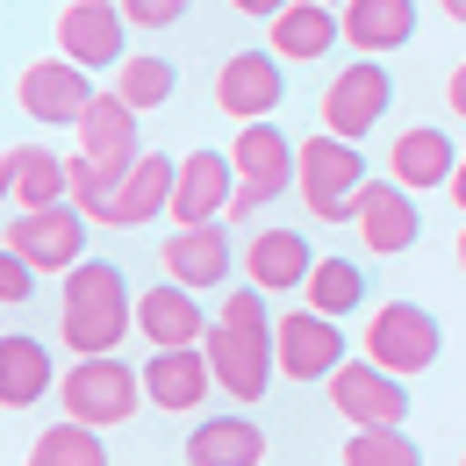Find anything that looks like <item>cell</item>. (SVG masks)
<instances>
[{
    "label": "cell",
    "mask_w": 466,
    "mask_h": 466,
    "mask_svg": "<svg viewBox=\"0 0 466 466\" xmlns=\"http://www.w3.org/2000/svg\"><path fill=\"white\" fill-rule=\"evenodd\" d=\"M129 323H137V301H129L122 266H108V258H79V266L65 273L58 338L79 351V359H101V351H116L122 338H129Z\"/></svg>",
    "instance_id": "cell-1"
},
{
    "label": "cell",
    "mask_w": 466,
    "mask_h": 466,
    "mask_svg": "<svg viewBox=\"0 0 466 466\" xmlns=\"http://www.w3.org/2000/svg\"><path fill=\"white\" fill-rule=\"evenodd\" d=\"M294 158L301 144H288L280 122H237V144H230V166H237V201H230V223L258 216L266 201H280L294 187Z\"/></svg>",
    "instance_id": "cell-2"
},
{
    "label": "cell",
    "mask_w": 466,
    "mask_h": 466,
    "mask_svg": "<svg viewBox=\"0 0 466 466\" xmlns=\"http://www.w3.org/2000/svg\"><path fill=\"white\" fill-rule=\"evenodd\" d=\"M359 187H366L359 144L316 129V137L301 144V158H294V194L316 208V223H351V194H359Z\"/></svg>",
    "instance_id": "cell-3"
},
{
    "label": "cell",
    "mask_w": 466,
    "mask_h": 466,
    "mask_svg": "<svg viewBox=\"0 0 466 466\" xmlns=\"http://www.w3.org/2000/svg\"><path fill=\"white\" fill-rule=\"evenodd\" d=\"M58 402H65V416H72V423L116 431V423H129V416H137V402H144V373H137V366H122L116 351L79 359V366L58 380Z\"/></svg>",
    "instance_id": "cell-4"
},
{
    "label": "cell",
    "mask_w": 466,
    "mask_h": 466,
    "mask_svg": "<svg viewBox=\"0 0 466 466\" xmlns=\"http://www.w3.org/2000/svg\"><path fill=\"white\" fill-rule=\"evenodd\" d=\"M359 345H366L373 366H388V373H402V380H409V373H431V366H438L445 330H438V316H431L423 301H380Z\"/></svg>",
    "instance_id": "cell-5"
},
{
    "label": "cell",
    "mask_w": 466,
    "mask_h": 466,
    "mask_svg": "<svg viewBox=\"0 0 466 466\" xmlns=\"http://www.w3.org/2000/svg\"><path fill=\"white\" fill-rule=\"evenodd\" d=\"M323 388H330V409L345 416L351 431H402L409 423L402 373H388V366H373V359H345Z\"/></svg>",
    "instance_id": "cell-6"
},
{
    "label": "cell",
    "mask_w": 466,
    "mask_h": 466,
    "mask_svg": "<svg viewBox=\"0 0 466 466\" xmlns=\"http://www.w3.org/2000/svg\"><path fill=\"white\" fill-rule=\"evenodd\" d=\"M86 208H72V201H58V208H15L7 216V251H22L36 273H72L79 258H86Z\"/></svg>",
    "instance_id": "cell-7"
},
{
    "label": "cell",
    "mask_w": 466,
    "mask_h": 466,
    "mask_svg": "<svg viewBox=\"0 0 466 466\" xmlns=\"http://www.w3.org/2000/svg\"><path fill=\"white\" fill-rule=\"evenodd\" d=\"M388 101H395V79H388V65L380 58H351L330 86H323V101H316V122L330 129V137H373V122L388 116Z\"/></svg>",
    "instance_id": "cell-8"
},
{
    "label": "cell",
    "mask_w": 466,
    "mask_h": 466,
    "mask_svg": "<svg viewBox=\"0 0 466 466\" xmlns=\"http://www.w3.org/2000/svg\"><path fill=\"white\" fill-rule=\"evenodd\" d=\"M201 351H208L216 388H223L230 402H266V388H273V373H280L273 338H258V330H230V323H208Z\"/></svg>",
    "instance_id": "cell-9"
},
{
    "label": "cell",
    "mask_w": 466,
    "mask_h": 466,
    "mask_svg": "<svg viewBox=\"0 0 466 466\" xmlns=\"http://www.w3.org/2000/svg\"><path fill=\"white\" fill-rule=\"evenodd\" d=\"M58 58L86 65V72L129 58V15H122V0H65L58 7Z\"/></svg>",
    "instance_id": "cell-10"
},
{
    "label": "cell",
    "mask_w": 466,
    "mask_h": 466,
    "mask_svg": "<svg viewBox=\"0 0 466 466\" xmlns=\"http://www.w3.org/2000/svg\"><path fill=\"white\" fill-rule=\"evenodd\" d=\"M351 230H359V244H366L373 258L409 251V244H416V230H423L416 194H409L402 179H366V187L351 194Z\"/></svg>",
    "instance_id": "cell-11"
},
{
    "label": "cell",
    "mask_w": 466,
    "mask_h": 466,
    "mask_svg": "<svg viewBox=\"0 0 466 466\" xmlns=\"http://www.w3.org/2000/svg\"><path fill=\"white\" fill-rule=\"evenodd\" d=\"M288 58H273V51H230L223 72H216V108L230 122H273L280 108V94H288Z\"/></svg>",
    "instance_id": "cell-12"
},
{
    "label": "cell",
    "mask_w": 466,
    "mask_h": 466,
    "mask_svg": "<svg viewBox=\"0 0 466 466\" xmlns=\"http://www.w3.org/2000/svg\"><path fill=\"white\" fill-rule=\"evenodd\" d=\"M273 351H280V373L288 380H330L345 366V338H338V316H316V309H288L273 323Z\"/></svg>",
    "instance_id": "cell-13"
},
{
    "label": "cell",
    "mask_w": 466,
    "mask_h": 466,
    "mask_svg": "<svg viewBox=\"0 0 466 466\" xmlns=\"http://www.w3.org/2000/svg\"><path fill=\"white\" fill-rule=\"evenodd\" d=\"M15 101H22V116H36V122H79L94 108V79H86V65H72V58H36L15 79Z\"/></svg>",
    "instance_id": "cell-14"
},
{
    "label": "cell",
    "mask_w": 466,
    "mask_h": 466,
    "mask_svg": "<svg viewBox=\"0 0 466 466\" xmlns=\"http://www.w3.org/2000/svg\"><path fill=\"white\" fill-rule=\"evenodd\" d=\"M230 201H237L230 151H194V158H179V187H173V223L179 230H201V223L230 216Z\"/></svg>",
    "instance_id": "cell-15"
},
{
    "label": "cell",
    "mask_w": 466,
    "mask_h": 466,
    "mask_svg": "<svg viewBox=\"0 0 466 466\" xmlns=\"http://www.w3.org/2000/svg\"><path fill=\"white\" fill-rule=\"evenodd\" d=\"M173 187H179V158L144 151V158L122 173L116 201H108V216H101V230H144L151 216H173Z\"/></svg>",
    "instance_id": "cell-16"
},
{
    "label": "cell",
    "mask_w": 466,
    "mask_h": 466,
    "mask_svg": "<svg viewBox=\"0 0 466 466\" xmlns=\"http://www.w3.org/2000/svg\"><path fill=\"white\" fill-rule=\"evenodd\" d=\"M208 388H216L208 351H194V345H158L151 359H144V395H151V409L187 416V409L208 402Z\"/></svg>",
    "instance_id": "cell-17"
},
{
    "label": "cell",
    "mask_w": 466,
    "mask_h": 466,
    "mask_svg": "<svg viewBox=\"0 0 466 466\" xmlns=\"http://www.w3.org/2000/svg\"><path fill=\"white\" fill-rule=\"evenodd\" d=\"M452 173H460V151H452V137L431 129V122H416V129H402V137L388 144V179H402L409 194L452 187Z\"/></svg>",
    "instance_id": "cell-18"
},
{
    "label": "cell",
    "mask_w": 466,
    "mask_h": 466,
    "mask_svg": "<svg viewBox=\"0 0 466 466\" xmlns=\"http://www.w3.org/2000/svg\"><path fill=\"white\" fill-rule=\"evenodd\" d=\"M72 129H79V151H86L94 166H108V173H129V166H137V108L122 101L116 86L94 94V108L72 122Z\"/></svg>",
    "instance_id": "cell-19"
},
{
    "label": "cell",
    "mask_w": 466,
    "mask_h": 466,
    "mask_svg": "<svg viewBox=\"0 0 466 466\" xmlns=\"http://www.w3.org/2000/svg\"><path fill=\"white\" fill-rule=\"evenodd\" d=\"M158 266H166V280H179V288H223L230 280V230H216V223L173 230L158 244Z\"/></svg>",
    "instance_id": "cell-20"
},
{
    "label": "cell",
    "mask_w": 466,
    "mask_h": 466,
    "mask_svg": "<svg viewBox=\"0 0 466 466\" xmlns=\"http://www.w3.org/2000/svg\"><path fill=\"white\" fill-rule=\"evenodd\" d=\"M309 273H316V251H309V237H301V230H258V237H251V251H244V280L266 288V294L309 288Z\"/></svg>",
    "instance_id": "cell-21"
},
{
    "label": "cell",
    "mask_w": 466,
    "mask_h": 466,
    "mask_svg": "<svg viewBox=\"0 0 466 466\" xmlns=\"http://www.w3.org/2000/svg\"><path fill=\"white\" fill-rule=\"evenodd\" d=\"M0 179H7L15 208H58V201H72V173H65L58 151H44V144H15L0 158Z\"/></svg>",
    "instance_id": "cell-22"
},
{
    "label": "cell",
    "mask_w": 466,
    "mask_h": 466,
    "mask_svg": "<svg viewBox=\"0 0 466 466\" xmlns=\"http://www.w3.org/2000/svg\"><path fill=\"white\" fill-rule=\"evenodd\" d=\"M345 36V22L330 15V0H288L280 15H273V36H266V51L273 58H301V65H316V58H330V44Z\"/></svg>",
    "instance_id": "cell-23"
},
{
    "label": "cell",
    "mask_w": 466,
    "mask_h": 466,
    "mask_svg": "<svg viewBox=\"0 0 466 466\" xmlns=\"http://www.w3.org/2000/svg\"><path fill=\"white\" fill-rule=\"evenodd\" d=\"M345 44L359 58H388L416 36V0H345Z\"/></svg>",
    "instance_id": "cell-24"
},
{
    "label": "cell",
    "mask_w": 466,
    "mask_h": 466,
    "mask_svg": "<svg viewBox=\"0 0 466 466\" xmlns=\"http://www.w3.org/2000/svg\"><path fill=\"white\" fill-rule=\"evenodd\" d=\"M266 460V431L251 416H201L187 438V466H258Z\"/></svg>",
    "instance_id": "cell-25"
},
{
    "label": "cell",
    "mask_w": 466,
    "mask_h": 466,
    "mask_svg": "<svg viewBox=\"0 0 466 466\" xmlns=\"http://www.w3.org/2000/svg\"><path fill=\"white\" fill-rule=\"evenodd\" d=\"M51 388H58V373H51V345L7 330V338H0V409H29V402H44Z\"/></svg>",
    "instance_id": "cell-26"
},
{
    "label": "cell",
    "mask_w": 466,
    "mask_h": 466,
    "mask_svg": "<svg viewBox=\"0 0 466 466\" xmlns=\"http://www.w3.org/2000/svg\"><path fill=\"white\" fill-rule=\"evenodd\" d=\"M137 330H144V345H201L208 330H201V301L194 288H144L137 301Z\"/></svg>",
    "instance_id": "cell-27"
},
{
    "label": "cell",
    "mask_w": 466,
    "mask_h": 466,
    "mask_svg": "<svg viewBox=\"0 0 466 466\" xmlns=\"http://www.w3.org/2000/svg\"><path fill=\"white\" fill-rule=\"evenodd\" d=\"M22 466H108V445H101V431L94 423H51L36 445H29V460Z\"/></svg>",
    "instance_id": "cell-28"
},
{
    "label": "cell",
    "mask_w": 466,
    "mask_h": 466,
    "mask_svg": "<svg viewBox=\"0 0 466 466\" xmlns=\"http://www.w3.org/2000/svg\"><path fill=\"white\" fill-rule=\"evenodd\" d=\"M173 86H179L173 58H122V65H116V94L137 108V116L166 108V101H173Z\"/></svg>",
    "instance_id": "cell-29"
},
{
    "label": "cell",
    "mask_w": 466,
    "mask_h": 466,
    "mask_svg": "<svg viewBox=\"0 0 466 466\" xmlns=\"http://www.w3.org/2000/svg\"><path fill=\"white\" fill-rule=\"evenodd\" d=\"M309 309L316 316H345V309H359L366 301V273L351 266V258H316V273H309Z\"/></svg>",
    "instance_id": "cell-30"
},
{
    "label": "cell",
    "mask_w": 466,
    "mask_h": 466,
    "mask_svg": "<svg viewBox=\"0 0 466 466\" xmlns=\"http://www.w3.org/2000/svg\"><path fill=\"white\" fill-rule=\"evenodd\" d=\"M345 466H423V452L409 431H351Z\"/></svg>",
    "instance_id": "cell-31"
},
{
    "label": "cell",
    "mask_w": 466,
    "mask_h": 466,
    "mask_svg": "<svg viewBox=\"0 0 466 466\" xmlns=\"http://www.w3.org/2000/svg\"><path fill=\"white\" fill-rule=\"evenodd\" d=\"M65 173H72V208H86V216L101 223V216H108V201H116V187H122V173L94 166L86 151H72V158H65Z\"/></svg>",
    "instance_id": "cell-32"
},
{
    "label": "cell",
    "mask_w": 466,
    "mask_h": 466,
    "mask_svg": "<svg viewBox=\"0 0 466 466\" xmlns=\"http://www.w3.org/2000/svg\"><path fill=\"white\" fill-rule=\"evenodd\" d=\"M216 323H230V330H258V338H273V309H266V288H230L223 294V316Z\"/></svg>",
    "instance_id": "cell-33"
},
{
    "label": "cell",
    "mask_w": 466,
    "mask_h": 466,
    "mask_svg": "<svg viewBox=\"0 0 466 466\" xmlns=\"http://www.w3.org/2000/svg\"><path fill=\"white\" fill-rule=\"evenodd\" d=\"M29 294H36V266H29L22 251H7V244H0V301H7V309H22Z\"/></svg>",
    "instance_id": "cell-34"
},
{
    "label": "cell",
    "mask_w": 466,
    "mask_h": 466,
    "mask_svg": "<svg viewBox=\"0 0 466 466\" xmlns=\"http://www.w3.org/2000/svg\"><path fill=\"white\" fill-rule=\"evenodd\" d=\"M122 15H129V29H173L187 0H122Z\"/></svg>",
    "instance_id": "cell-35"
},
{
    "label": "cell",
    "mask_w": 466,
    "mask_h": 466,
    "mask_svg": "<svg viewBox=\"0 0 466 466\" xmlns=\"http://www.w3.org/2000/svg\"><path fill=\"white\" fill-rule=\"evenodd\" d=\"M445 108L466 122V65H452V79H445Z\"/></svg>",
    "instance_id": "cell-36"
},
{
    "label": "cell",
    "mask_w": 466,
    "mask_h": 466,
    "mask_svg": "<svg viewBox=\"0 0 466 466\" xmlns=\"http://www.w3.org/2000/svg\"><path fill=\"white\" fill-rule=\"evenodd\" d=\"M237 15H266V22H273V15H280V7H288V0H230Z\"/></svg>",
    "instance_id": "cell-37"
},
{
    "label": "cell",
    "mask_w": 466,
    "mask_h": 466,
    "mask_svg": "<svg viewBox=\"0 0 466 466\" xmlns=\"http://www.w3.org/2000/svg\"><path fill=\"white\" fill-rule=\"evenodd\" d=\"M452 201L466 208V158H460V173H452Z\"/></svg>",
    "instance_id": "cell-38"
},
{
    "label": "cell",
    "mask_w": 466,
    "mask_h": 466,
    "mask_svg": "<svg viewBox=\"0 0 466 466\" xmlns=\"http://www.w3.org/2000/svg\"><path fill=\"white\" fill-rule=\"evenodd\" d=\"M438 7H445V15H452V22H466V0H438Z\"/></svg>",
    "instance_id": "cell-39"
},
{
    "label": "cell",
    "mask_w": 466,
    "mask_h": 466,
    "mask_svg": "<svg viewBox=\"0 0 466 466\" xmlns=\"http://www.w3.org/2000/svg\"><path fill=\"white\" fill-rule=\"evenodd\" d=\"M452 258H460V273H466V230H460V244H452Z\"/></svg>",
    "instance_id": "cell-40"
},
{
    "label": "cell",
    "mask_w": 466,
    "mask_h": 466,
    "mask_svg": "<svg viewBox=\"0 0 466 466\" xmlns=\"http://www.w3.org/2000/svg\"><path fill=\"white\" fill-rule=\"evenodd\" d=\"M330 7H345V0H330Z\"/></svg>",
    "instance_id": "cell-41"
},
{
    "label": "cell",
    "mask_w": 466,
    "mask_h": 466,
    "mask_svg": "<svg viewBox=\"0 0 466 466\" xmlns=\"http://www.w3.org/2000/svg\"><path fill=\"white\" fill-rule=\"evenodd\" d=\"M460 466H466V460H460Z\"/></svg>",
    "instance_id": "cell-42"
}]
</instances>
